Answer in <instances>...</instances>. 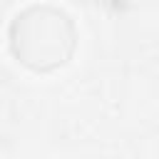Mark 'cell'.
<instances>
[{
    "label": "cell",
    "instance_id": "6da1fadb",
    "mask_svg": "<svg viewBox=\"0 0 159 159\" xmlns=\"http://www.w3.org/2000/svg\"><path fill=\"white\" fill-rule=\"evenodd\" d=\"M15 57L32 70L65 65L75 50V25L70 15L52 5H32L15 15L10 25Z\"/></svg>",
    "mask_w": 159,
    "mask_h": 159
}]
</instances>
